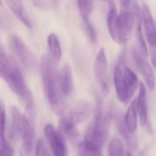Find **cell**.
Wrapping results in <instances>:
<instances>
[{
    "label": "cell",
    "instance_id": "d6986e66",
    "mask_svg": "<svg viewBox=\"0 0 156 156\" xmlns=\"http://www.w3.org/2000/svg\"><path fill=\"white\" fill-rule=\"evenodd\" d=\"M47 45L52 58L58 62L62 56V49L59 39L56 34L52 33L49 35L47 37Z\"/></svg>",
    "mask_w": 156,
    "mask_h": 156
},
{
    "label": "cell",
    "instance_id": "44dd1931",
    "mask_svg": "<svg viewBox=\"0 0 156 156\" xmlns=\"http://www.w3.org/2000/svg\"><path fill=\"white\" fill-rule=\"evenodd\" d=\"M79 156H103L101 150L85 141L80 142L78 146Z\"/></svg>",
    "mask_w": 156,
    "mask_h": 156
},
{
    "label": "cell",
    "instance_id": "8fae6325",
    "mask_svg": "<svg viewBox=\"0 0 156 156\" xmlns=\"http://www.w3.org/2000/svg\"><path fill=\"white\" fill-rule=\"evenodd\" d=\"M143 22L144 25L145 33L146 39L150 45L151 49L154 48L156 44V25L151 12L150 8L146 4H144L142 9Z\"/></svg>",
    "mask_w": 156,
    "mask_h": 156
},
{
    "label": "cell",
    "instance_id": "6da1fadb",
    "mask_svg": "<svg viewBox=\"0 0 156 156\" xmlns=\"http://www.w3.org/2000/svg\"><path fill=\"white\" fill-rule=\"evenodd\" d=\"M57 62L51 56H44L40 63L43 86L50 108L58 116H63L66 109V96L62 89Z\"/></svg>",
    "mask_w": 156,
    "mask_h": 156
},
{
    "label": "cell",
    "instance_id": "8992f818",
    "mask_svg": "<svg viewBox=\"0 0 156 156\" xmlns=\"http://www.w3.org/2000/svg\"><path fill=\"white\" fill-rule=\"evenodd\" d=\"M34 120L24 115V129L22 133V143L20 148V156H35L36 135H35Z\"/></svg>",
    "mask_w": 156,
    "mask_h": 156
},
{
    "label": "cell",
    "instance_id": "7402d4cb",
    "mask_svg": "<svg viewBox=\"0 0 156 156\" xmlns=\"http://www.w3.org/2000/svg\"><path fill=\"white\" fill-rule=\"evenodd\" d=\"M108 156H125L124 147L118 138L111 140L108 146Z\"/></svg>",
    "mask_w": 156,
    "mask_h": 156
},
{
    "label": "cell",
    "instance_id": "ffe728a7",
    "mask_svg": "<svg viewBox=\"0 0 156 156\" xmlns=\"http://www.w3.org/2000/svg\"><path fill=\"white\" fill-rule=\"evenodd\" d=\"M122 69H123V74L125 82L126 84L130 97L132 98L134 92H135V91L139 86L138 77L129 67L124 66Z\"/></svg>",
    "mask_w": 156,
    "mask_h": 156
},
{
    "label": "cell",
    "instance_id": "f546056e",
    "mask_svg": "<svg viewBox=\"0 0 156 156\" xmlns=\"http://www.w3.org/2000/svg\"><path fill=\"white\" fill-rule=\"evenodd\" d=\"M7 55V53L5 51L4 47H3V44L2 43L1 38H0V58H3Z\"/></svg>",
    "mask_w": 156,
    "mask_h": 156
},
{
    "label": "cell",
    "instance_id": "30bf717a",
    "mask_svg": "<svg viewBox=\"0 0 156 156\" xmlns=\"http://www.w3.org/2000/svg\"><path fill=\"white\" fill-rule=\"evenodd\" d=\"M24 115L15 107H12L10 110V125L9 133L10 140L13 142L18 141L22 136L24 129Z\"/></svg>",
    "mask_w": 156,
    "mask_h": 156
},
{
    "label": "cell",
    "instance_id": "484cf974",
    "mask_svg": "<svg viewBox=\"0 0 156 156\" xmlns=\"http://www.w3.org/2000/svg\"><path fill=\"white\" fill-rule=\"evenodd\" d=\"M5 106L4 101L0 99V137L5 136Z\"/></svg>",
    "mask_w": 156,
    "mask_h": 156
},
{
    "label": "cell",
    "instance_id": "9a60e30c",
    "mask_svg": "<svg viewBox=\"0 0 156 156\" xmlns=\"http://www.w3.org/2000/svg\"><path fill=\"white\" fill-rule=\"evenodd\" d=\"M5 1L8 7L15 15V17L21 22H22V24H24L27 28H31V21L24 11L22 0H5Z\"/></svg>",
    "mask_w": 156,
    "mask_h": 156
},
{
    "label": "cell",
    "instance_id": "ac0fdd59",
    "mask_svg": "<svg viewBox=\"0 0 156 156\" xmlns=\"http://www.w3.org/2000/svg\"><path fill=\"white\" fill-rule=\"evenodd\" d=\"M137 116H138V112L136 108V99H135L129 106L124 117V121L126 127L133 134L137 129V123H138Z\"/></svg>",
    "mask_w": 156,
    "mask_h": 156
},
{
    "label": "cell",
    "instance_id": "d6a6232c",
    "mask_svg": "<svg viewBox=\"0 0 156 156\" xmlns=\"http://www.w3.org/2000/svg\"><path fill=\"white\" fill-rule=\"evenodd\" d=\"M0 6H2V1L0 0Z\"/></svg>",
    "mask_w": 156,
    "mask_h": 156
},
{
    "label": "cell",
    "instance_id": "e0dca14e",
    "mask_svg": "<svg viewBox=\"0 0 156 156\" xmlns=\"http://www.w3.org/2000/svg\"><path fill=\"white\" fill-rule=\"evenodd\" d=\"M59 74L62 89L67 97L70 95L73 89V76L71 66L68 64L65 65L61 71H59Z\"/></svg>",
    "mask_w": 156,
    "mask_h": 156
},
{
    "label": "cell",
    "instance_id": "5b68a950",
    "mask_svg": "<svg viewBox=\"0 0 156 156\" xmlns=\"http://www.w3.org/2000/svg\"><path fill=\"white\" fill-rule=\"evenodd\" d=\"M10 44L12 50L22 65L29 71L34 72L37 66L36 58L26 47L22 40L17 35L13 34L10 37Z\"/></svg>",
    "mask_w": 156,
    "mask_h": 156
},
{
    "label": "cell",
    "instance_id": "4316f807",
    "mask_svg": "<svg viewBox=\"0 0 156 156\" xmlns=\"http://www.w3.org/2000/svg\"><path fill=\"white\" fill-rule=\"evenodd\" d=\"M35 156H51L47 145L43 139H40L36 144V149H35Z\"/></svg>",
    "mask_w": 156,
    "mask_h": 156
},
{
    "label": "cell",
    "instance_id": "cb8c5ba5",
    "mask_svg": "<svg viewBox=\"0 0 156 156\" xmlns=\"http://www.w3.org/2000/svg\"><path fill=\"white\" fill-rule=\"evenodd\" d=\"M0 156H14V149L5 136L0 137Z\"/></svg>",
    "mask_w": 156,
    "mask_h": 156
},
{
    "label": "cell",
    "instance_id": "603a6c76",
    "mask_svg": "<svg viewBox=\"0 0 156 156\" xmlns=\"http://www.w3.org/2000/svg\"><path fill=\"white\" fill-rule=\"evenodd\" d=\"M82 18H88L93 11V0H76Z\"/></svg>",
    "mask_w": 156,
    "mask_h": 156
},
{
    "label": "cell",
    "instance_id": "1f68e13d",
    "mask_svg": "<svg viewBox=\"0 0 156 156\" xmlns=\"http://www.w3.org/2000/svg\"><path fill=\"white\" fill-rule=\"evenodd\" d=\"M52 1V5L55 7H57L58 5H59V0H51Z\"/></svg>",
    "mask_w": 156,
    "mask_h": 156
},
{
    "label": "cell",
    "instance_id": "52a82bcc",
    "mask_svg": "<svg viewBox=\"0 0 156 156\" xmlns=\"http://www.w3.org/2000/svg\"><path fill=\"white\" fill-rule=\"evenodd\" d=\"M44 133L53 156H68L66 143L62 133L51 124H47L44 128Z\"/></svg>",
    "mask_w": 156,
    "mask_h": 156
},
{
    "label": "cell",
    "instance_id": "5bb4252c",
    "mask_svg": "<svg viewBox=\"0 0 156 156\" xmlns=\"http://www.w3.org/2000/svg\"><path fill=\"white\" fill-rule=\"evenodd\" d=\"M136 108L142 126H145L148 120V105L146 88L143 82L140 83V91L136 99Z\"/></svg>",
    "mask_w": 156,
    "mask_h": 156
},
{
    "label": "cell",
    "instance_id": "4dcf8cb0",
    "mask_svg": "<svg viewBox=\"0 0 156 156\" xmlns=\"http://www.w3.org/2000/svg\"><path fill=\"white\" fill-rule=\"evenodd\" d=\"M152 50V62H153L154 66H156V44L155 46V47L152 49H151Z\"/></svg>",
    "mask_w": 156,
    "mask_h": 156
},
{
    "label": "cell",
    "instance_id": "3957f363",
    "mask_svg": "<svg viewBox=\"0 0 156 156\" xmlns=\"http://www.w3.org/2000/svg\"><path fill=\"white\" fill-rule=\"evenodd\" d=\"M109 135V128L107 116L102 111L101 104L98 103L95 110L94 117L90 123L84 136V141L91 146L101 149Z\"/></svg>",
    "mask_w": 156,
    "mask_h": 156
},
{
    "label": "cell",
    "instance_id": "9c48e42d",
    "mask_svg": "<svg viewBox=\"0 0 156 156\" xmlns=\"http://www.w3.org/2000/svg\"><path fill=\"white\" fill-rule=\"evenodd\" d=\"M133 59L135 60L136 64L138 66L139 69L141 72V74L143 75L145 81H146V85L149 90L152 91L155 88V74L152 70V66L149 63L146 59H145V56L137 50L133 52Z\"/></svg>",
    "mask_w": 156,
    "mask_h": 156
},
{
    "label": "cell",
    "instance_id": "2e32d148",
    "mask_svg": "<svg viewBox=\"0 0 156 156\" xmlns=\"http://www.w3.org/2000/svg\"><path fill=\"white\" fill-rule=\"evenodd\" d=\"M115 120L117 129H118L119 133H120V136L123 137L124 141L126 142L128 147L132 149V150H135L137 147L136 140L133 136V133H131L129 129H127V127H126L124 118H123L120 114H116Z\"/></svg>",
    "mask_w": 156,
    "mask_h": 156
},
{
    "label": "cell",
    "instance_id": "4fadbf2b",
    "mask_svg": "<svg viewBox=\"0 0 156 156\" xmlns=\"http://www.w3.org/2000/svg\"><path fill=\"white\" fill-rule=\"evenodd\" d=\"M107 24H108V31L113 41L117 44H122L120 29H119V15L113 0H109V12H108Z\"/></svg>",
    "mask_w": 156,
    "mask_h": 156
},
{
    "label": "cell",
    "instance_id": "83f0119b",
    "mask_svg": "<svg viewBox=\"0 0 156 156\" xmlns=\"http://www.w3.org/2000/svg\"><path fill=\"white\" fill-rule=\"evenodd\" d=\"M32 4L36 8L40 9H47L50 7L51 0H31Z\"/></svg>",
    "mask_w": 156,
    "mask_h": 156
},
{
    "label": "cell",
    "instance_id": "ba28073f",
    "mask_svg": "<svg viewBox=\"0 0 156 156\" xmlns=\"http://www.w3.org/2000/svg\"><path fill=\"white\" fill-rule=\"evenodd\" d=\"M135 22V15L131 6L123 8L119 15V29L122 44H124L129 41L132 36L133 24Z\"/></svg>",
    "mask_w": 156,
    "mask_h": 156
},
{
    "label": "cell",
    "instance_id": "7c38bea8",
    "mask_svg": "<svg viewBox=\"0 0 156 156\" xmlns=\"http://www.w3.org/2000/svg\"><path fill=\"white\" fill-rule=\"evenodd\" d=\"M114 82L117 98L120 103L126 104L131 99L123 74V69L120 66H116L114 73Z\"/></svg>",
    "mask_w": 156,
    "mask_h": 156
},
{
    "label": "cell",
    "instance_id": "277c9868",
    "mask_svg": "<svg viewBox=\"0 0 156 156\" xmlns=\"http://www.w3.org/2000/svg\"><path fill=\"white\" fill-rule=\"evenodd\" d=\"M94 71L95 79L105 97L110 94V82L108 75V60L104 47H101L94 61Z\"/></svg>",
    "mask_w": 156,
    "mask_h": 156
},
{
    "label": "cell",
    "instance_id": "836d02e7",
    "mask_svg": "<svg viewBox=\"0 0 156 156\" xmlns=\"http://www.w3.org/2000/svg\"><path fill=\"white\" fill-rule=\"evenodd\" d=\"M126 156H132V155H131V154L127 153V154H126Z\"/></svg>",
    "mask_w": 156,
    "mask_h": 156
},
{
    "label": "cell",
    "instance_id": "d4e9b609",
    "mask_svg": "<svg viewBox=\"0 0 156 156\" xmlns=\"http://www.w3.org/2000/svg\"><path fill=\"white\" fill-rule=\"evenodd\" d=\"M82 19H83L84 25H85V31H86L87 35H88L90 41L94 44V43H96L98 37L95 28H94V26L92 25V24H91V21H89L88 18H82Z\"/></svg>",
    "mask_w": 156,
    "mask_h": 156
},
{
    "label": "cell",
    "instance_id": "7a4b0ae2",
    "mask_svg": "<svg viewBox=\"0 0 156 156\" xmlns=\"http://www.w3.org/2000/svg\"><path fill=\"white\" fill-rule=\"evenodd\" d=\"M91 111V106L88 102H78L68 114H64L59 119V127L60 132L65 134L69 140H77L79 133L76 126L89 118Z\"/></svg>",
    "mask_w": 156,
    "mask_h": 156
},
{
    "label": "cell",
    "instance_id": "f1b7e54d",
    "mask_svg": "<svg viewBox=\"0 0 156 156\" xmlns=\"http://www.w3.org/2000/svg\"><path fill=\"white\" fill-rule=\"evenodd\" d=\"M8 75V67L0 58V78L5 80Z\"/></svg>",
    "mask_w": 156,
    "mask_h": 156
}]
</instances>
